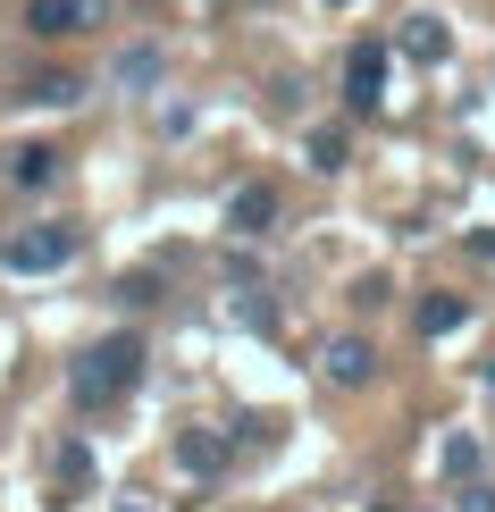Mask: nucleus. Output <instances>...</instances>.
Masks as SVG:
<instances>
[{"mask_svg": "<svg viewBox=\"0 0 495 512\" xmlns=\"http://www.w3.org/2000/svg\"><path fill=\"white\" fill-rule=\"evenodd\" d=\"M135 378H143V336H101V345L76 353L68 395H76V412H110V403L135 387Z\"/></svg>", "mask_w": 495, "mask_h": 512, "instance_id": "nucleus-1", "label": "nucleus"}, {"mask_svg": "<svg viewBox=\"0 0 495 512\" xmlns=\"http://www.w3.org/2000/svg\"><path fill=\"white\" fill-rule=\"evenodd\" d=\"M0 261L17 277H51L76 261V227H17V236H0Z\"/></svg>", "mask_w": 495, "mask_h": 512, "instance_id": "nucleus-2", "label": "nucleus"}, {"mask_svg": "<svg viewBox=\"0 0 495 512\" xmlns=\"http://www.w3.org/2000/svg\"><path fill=\"white\" fill-rule=\"evenodd\" d=\"M311 168H319V177H336V168H344V135H336V126H319V135H311Z\"/></svg>", "mask_w": 495, "mask_h": 512, "instance_id": "nucleus-13", "label": "nucleus"}, {"mask_svg": "<svg viewBox=\"0 0 495 512\" xmlns=\"http://www.w3.org/2000/svg\"><path fill=\"white\" fill-rule=\"evenodd\" d=\"M319 378H328V387H370L378 378V345L370 336H328V345H319Z\"/></svg>", "mask_w": 495, "mask_h": 512, "instance_id": "nucleus-4", "label": "nucleus"}, {"mask_svg": "<svg viewBox=\"0 0 495 512\" xmlns=\"http://www.w3.org/2000/svg\"><path fill=\"white\" fill-rule=\"evenodd\" d=\"M118 84H126V93H143V84H160V51H126V59H118Z\"/></svg>", "mask_w": 495, "mask_h": 512, "instance_id": "nucleus-12", "label": "nucleus"}, {"mask_svg": "<svg viewBox=\"0 0 495 512\" xmlns=\"http://www.w3.org/2000/svg\"><path fill=\"white\" fill-rule=\"evenodd\" d=\"M462 512H495V487H462Z\"/></svg>", "mask_w": 495, "mask_h": 512, "instance_id": "nucleus-16", "label": "nucleus"}, {"mask_svg": "<svg viewBox=\"0 0 495 512\" xmlns=\"http://www.w3.org/2000/svg\"><path fill=\"white\" fill-rule=\"evenodd\" d=\"M227 227L235 236H269L277 227V185H235L227 194Z\"/></svg>", "mask_w": 495, "mask_h": 512, "instance_id": "nucleus-6", "label": "nucleus"}, {"mask_svg": "<svg viewBox=\"0 0 495 512\" xmlns=\"http://www.w3.org/2000/svg\"><path fill=\"white\" fill-rule=\"evenodd\" d=\"M344 101H353L361 118L386 101V51H378V42H353V59H344Z\"/></svg>", "mask_w": 495, "mask_h": 512, "instance_id": "nucleus-5", "label": "nucleus"}, {"mask_svg": "<svg viewBox=\"0 0 495 512\" xmlns=\"http://www.w3.org/2000/svg\"><path fill=\"white\" fill-rule=\"evenodd\" d=\"M26 101H42V110H76L84 84H76V76H34V84H26Z\"/></svg>", "mask_w": 495, "mask_h": 512, "instance_id": "nucleus-11", "label": "nucleus"}, {"mask_svg": "<svg viewBox=\"0 0 495 512\" xmlns=\"http://www.w3.org/2000/svg\"><path fill=\"white\" fill-rule=\"evenodd\" d=\"M370 512H386V504H370Z\"/></svg>", "mask_w": 495, "mask_h": 512, "instance_id": "nucleus-20", "label": "nucleus"}, {"mask_svg": "<svg viewBox=\"0 0 495 512\" xmlns=\"http://www.w3.org/2000/svg\"><path fill=\"white\" fill-rule=\"evenodd\" d=\"M177 462H185L193 479H219V471H227V437H210V429H185V437H177Z\"/></svg>", "mask_w": 495, "mask_h": 512, "instance_id": "nucleus-8", "label": "nucleus"}, {"mask_svg": "<svg viewBox=\"0 0 495 512\" xmlns=\"http://www.w3.org/2000/svg\"><path fill=\"white\" fill-rule=\"evenodd\" d=\"M101 17H110V0H26V34H42V42H68L84 26H101Z\"/></svg>", "mask_w": 495, "mask_h": 512, "instance_id": "nucleus-3", "label": "nucleus"}, {"mask_svg": "<svg viewBox=\"0 0 495 512\" xmlns=\"http://www.w3.org/2000/svg\"><path fill=\"white\" fill-rule=\"evenodd\" d=\"M470 471H479V437H454L445 445V479H470Z\"/></svg>", "mask_w": 495, "mask_h": 512, "instance_id": "nucleus-14", "label": "nucleus"}, {"mask_svg": "<svg viewBox=\"0 0 495 512\" xmlns=\"http://www.w3.org/2000/svg\"><path fill=\"white\" fill-rule=\"evenodd\" d=\"M445 51H454V34H445V17H403V59H420V68H437Z\"/></svg>", "mask_w": 495, "mask_h": 512, "instance_id": "nucleus-7", "label": "nucleus"}, {"mask_svg": "<svg viewBox=\"0 0 495 512\" xmlns=\"http://www.w3.org/2000/svg\"><path fill=\"white\" fill-rule=\"evenodd\" d=\"M9 177L26 185V194H42V185L59 177V152H51V143H26V152H9Z\"/></svg>", "mask_w": 495, "mask_h": 512, "instance_id": "nucleus-9", "label": "nucleus"}, {"mask_svg": "<svg viewBox=\"0 0 495 512\" xmlns=\"http://www.w3.org/2000/svg\"><path fill=\"white\" fill-rule=\"evenodd\" d=\"M470 252H479V261H495V227H479V236H470Z\"/></svg>", "mask_w": 495, "mask_h": 512, "instance_id": "nucleus-17", "label": "nucleus"}, {"mask_svg": "<svg viewBox=\"0 0 495 512\" xmlns=\"http://www.w3.org/2000/svg\"><path fill=\"white\" fill-rule=\"evenodd\" d=\"M487 387H495V361H487Z\"/></svg>", "mask_w": 495, "mask_h": 512, "instance_id": "nucleus-18", "label": "nucleus"}, {"mask_svg": "<svg viewBox=\"0 0 495 512\" xmlns=\"http://www.w3.org/2000/svg\"><path fill=\"white\" fill-rule=\"evenodd\" d=\"M235 319H244V328H277V311L261 303V294H244V303H235Z\"/></svg>", "mask_w": 495, "mask_h": 512, "instance_id": "nucleus-15", "label": "nucleus"}, {"mask_svg": "<svg viewBox=\"0 0 495 512\" xmlns=\"http://www.w3.org/2000/svg\"><path fill=\"white\" fill-rule=\"evenodd\" d=\"M462 319H470L462 294H428V303H420V336H454Z\"/></svg>", "mask_w": 495, "mask_h": 512, "instance_id": "nucleus-10", "label": "nucleus"}, {"mask_svg": "<svg viewBox=\"0 0 495 512\" xmlns=\"http://www.w3.org/2000/svg\"><path fill=\"white\" fill-rule=\"evenodd\" d=\"M328 9H344V0H328Z\"/></svg>", "mask_w": 495, "mask_h": 512, "instance_id": "nucleus-19", "label": "nucleus"}]
</instances>
